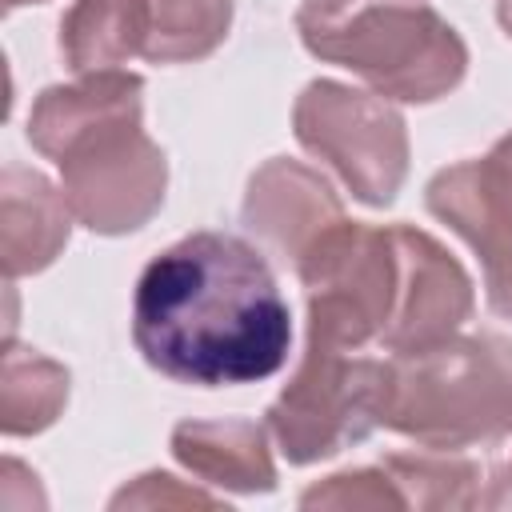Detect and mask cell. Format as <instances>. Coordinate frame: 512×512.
<instances>
[{"label": "cell", "instance_id": "obj_1", "mask_svg": "<svg viewBox=\"0 0 512 512\" xmlns=\"http://www.w3.org/2000/svg\"><path fill=\"white\" fill-rule=\"evenodd\" d=\"M132 344L176 384H256L284 368L292 316L256 244L192 232L144 264L132 292Z\"/></svg>", "mask_w": 512, "mask_h": 512}, {"label": "cell", "instance_id": "obj_2", "mask_svg": "<svg viewBox=\"0 0 512 512\" xmlns=\"http://www.w3.org/2000/svg\"><path fill=\"white\" fill-rule=\"evenodd\" d=\"M28 144L60 168V192L96 236L144 228L168 192L164 148L144 132V80L136 72H84L32 100Z\"/></svg>", "mask_w": 512, "mask_h": 512}, {"label": "cell", "instance_id": "obj_3", "mask_svg": "<svg viewBox=\"0 0 512 512\" xmlns=\"http://www.w3.org/2000/svg\"><path fill=\"white\" fill-rule=\"evenodd\" d=\"M300 44L360 76L376 96L432 104L468 76V44L424 0H304Z\"/></svg>", "mask_w": 512, "mask_h": 512}, {"label": "cell", "instance_id": "obj_4", "mask_svg": "<svg viewBox=\"0 0 512 512\" xmlns=\"http://www.w3.org/2000/svg\"><path fill=\"white\" fill-rule=\"evenodd\" d=\"M384 428L424 448H484L512 432V336L452 332L388 360Z\"/></svg>", "mask_w": 512, "mask_h": 512}, {"label": "cell", "instance_id": "obj_5", "mask_svg": "<svg viewBox=\"0 0 512 512\" xmlns=\"http://www.w3.org/2000/svg\"><path fill=\"white\" fill-rule=\"evenodd\" d=\"M388 364L328 340H304V356L264 424L288 464L328 460L384 428Z\"/></svg>", "mask_w": 512, "mask_h": 512}, {"label": "cell", "instance_id": "obj_6", "mask_svg": "<svg viewBox=\"0 0 512 512\" xmlns=\"http://www.w3.org/2000/svg\"><path fill=\"white\" fill-rule=\"evenodd\" d=\"M308 300V336L340 348H372L384 340L400 300L396 224H336L296 268Z\"/></svg>", "mask_w": 512, "mask_h": 512}, {"label": "cell", "instance_id": "obj_7", "mask_svg": "<svg viewBox=\"0 0 512 512\" xmlns=\"http://www.w3.org/2000/svg\"><path fill=\"white\" fill-rule=\"evenodd\" d=\"M292 132L296 144L328 164L368 208H388L408 180V124L392 100L376 92L312 80L292 104Z\"/></svg>", "mask_w": 512, "mask_h": 512}, {"label": "cell", "instance_id": "obj_8", "mask_svg": "<svg viewBox=\"0 0 512 512\" xmlns=\"http://www.w3.org/2000/svg\"><path fill=\"white\" fill-rule=\"evenodd\" d=\"M424 204L476 252L488 308L512 320V132L484 156L440 168L424 188Z\"/></svg>", "mask_w": 512, "mask_h": 512}, {"label": "cell", "instance_id": "obj_9", "mask_svg": "<svg viewBox=\"0 0 512 512\" xmlns=\"http://www.w3.org/2000/svg\"><path fill=\"white\" fill-rule=\"evenodd\" d=\"M344 220L348 216L332 184L300 160L272 156L248 176L240 224L260 244V252L288 268H296Z\"/></svg>", "mask_w": 512, "mask_h": 512}, {"label": "cell", "instance_id": "obj_10", "mask_svg": "<svg viewBox=\"0 0 512 512\" xmlns=\"http://www.w3.org/2000/svg\"><path fill=\"white\" fill-rule=\"evenodd\" d=\"M400 240V300L380 348L416 352L460 332L476 312V292L464 264L428 232L396 224Z\"/></svg>", "mask_w": 512, "mask_h": 512}, {"label": "cell", "instance_id": "obj_11", "mask_svg": "<svg viewBox=\"0 0 512 512\" xmlns=\"http://www.w3.org/2000/svg\"><path fill=\"white\" fill-rule=\"evenodd\" d=\"M72 208L64 192L36 168L4 164L0 172V260L8 284L44 272L72 236Z\"/></svg>", "mask_w": 512, "mask_h": 512}, {"label": "cell", "instance_id": "obj_12", "mask_svg": "<svg viewBox=\"0 0 512 512\" xmlns=\"http://www.w3.org/2000/svg\"><path fill=\"white\" fill-rule=\"evenodd\" d=\"M172 456L220 492H272L276 460L268 448V424L224 416V420H180L172 428Z\"/></svg>", "mask_w": 512, "mask_h": 512}, {"label": "cell", "instance_id": "obj_13", "mask_svg": "<svg viewBox=\"0 0 512 512\" xmlns=\"http://www.w3.org/2000/svg\"><path fill=\"white\" fill-rule=\"evenodd\" d=\"M148 28V0H76L60 20V56L76 76L108 72L144 56Z\"/></svg>", "mask_w": 512, "mask_h": 512}, {"label": "cell", "instance_id": "obj_14", "mask_svg": "<svg viewBox=\"0 0 512 512\" xmlns=\"http://www.w3.org/2000/svg\"><path fill=\"white\" fill-rule=\"evenodd\" d=\"M68 368L36 348L4 344L0 364V428L4 436H36L56 424L68 404Z\"/></svg>", "mask_w": 512, "mask_h": 512}, {"label": "cell", "instance_id": "obj_15", "mask_svg": "<svg viewBox=\"0 0 512 512\" xmlns=\"http://www.w3.org/2000/svg\"><path fill=\"white\" fill-rule=\"evenodd\" d=\"M384 472L392 476L404 508H476L480 464L448 448L384 452Z\"/></svg>", "mask_w": 512, "mask_h": 512}, {"label": "cell", "instance_id": "obj_16", "mask_svg": "<svg viewBox=\"0 0 512 512\" xmlns=\"http://www.w3.org/2000/svg\"><path fill=\"white\" fill-rule=\"evenodd\" d=\"M148 8L144 60L152 64H196L212 56L232 28V0H148Z\"/></svg>", "mask_w": 512, "mask_h": 512}, {"label": "cell", "instance_id": "obj_17", "mask_svg": "<svg viewBox=\"0 0 512 512\" xmlns=\"http://www.w3.org/2000/svg\"><path fill=\"white\" fill-rule=\"evenodd\" d=\"M300 508H404L392 476L384 464L372 468H348L320 484H312L300 496Z\"/></svg>", "mask_w": 512, "mask_h": 512}, {"label": "cell", "instance_id": "obj_18", "mask_svg": "<svg viewBox=\"0 0 512 512\" xmlns=\"http://www.w3.org/2000/svg\"><path fill=\"white\" fill-rule=\"evenodd\" d=\"M156 504L160 508L164 504H216V496L204 488H184L168 472H144V476H136V484H128L112 496V508H156Z\"/></svg>", "mask_w": 512, "mask_h": 512}, {"label": "cell", "instance_id": "obj_19", "mask_svg": "<svg viewBox=\"0 0 512 512\" xmlns=\"http://www.w3.org/2000/svg\"><path fill=\"white\" fill-rule=\"evenodd\" d=\"M476 508H512V464L492 468V476H488V492H480Z\"/></svg>", "mask_w": 512, "mask_h": 512}, {"label": "cell", "instance_id": "obj_20", "mask_svg": "<svg viewBox=\"0 0 512 512\" xmlns=\"http://www.w3.org/2000/svg\"><path fill=\"white\" fill-rule=\"evenodd\" d=\"M496 20H500L504 36L512 40V0H496Z\"/></svg>", "mask_w": 512, "mask_h": 512}, {"label": "cell", "instance_id": "obj_21", "mask_svg": "<svg viewBox=\"0 0 512 512\" xmlns=\"http://www.w3.org/2000/svg\"><path fill=\"white\" fill-rule=\"evenodd\" d=\"M24 4H44V0H8V8H24Z\"/></svg>", "mask_w": 512, "mask_h": 512}]
</instances>
